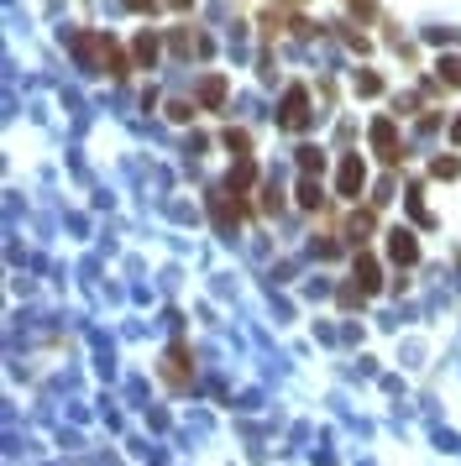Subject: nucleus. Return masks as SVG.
<instances>
[{
	"label": "nucleus",
	"instance_id": "1",
	"mask_svg": "<svg viewBox=\"0 0 461 466\" xmlns=\"http://www.w3.org/2000/svg\"><path fill=\"white\" fill-rule=\"evenodd\" d=\"M283 126H304V90H289V100H283Z\"/></svg>",
	"mask_w": 461,
	"mask_h": 466
},
{
	"label": "nucleus",
	"instance_id": "2",
	"mask_svg": "<svg viewBox=\"0 0 461 466\" xmlns=\"http://www.w3.org/2000/svg\"><path fill=\"white\" fill-rule=\"evenodd\" d=\"M372 142H378V152H383V158H399V152H393V121H378V126H372Z\"/></svg>",
	"mask_w": 461,
	"mask_h": 466
},
{
	"label": "nucleus",
	"instance_id": "3",
	"mask_svg": "<svg viewBox=\"0 0 461 466\" xmlns=\"http://www.w3.org/2000/svg\"><path fill=\"white\" fill-rule=\"evenodd\" d=\"M362 189V163H346L341 168V194H357Z\"/></svg>",
	"mask_w": 461,
	"mask_h": 466
},
{
	"label": "nucleus",
	"instance_id": "4",
	"mask_svg": "<svg viewBox=\"0 0 461 466\" xmlns=\"http://www.w3.org/2000/svg\"><path fill=\"white\" fill-rule=\"evenodd\" d=\"M393 257H399V262H409V257H414V241L404 236V231H393Z\"/></svg>",
	"mask_w": 461,
	"mask_h": 466
},
{
	"label": "nucleus",
	"instance_id": "5",
	"mask_svg": "<svg viewBox=\"0 0 461 466\" xmlns=\"http://www.w3.org/2000/svg\"><path fill=\"white\" fill-rule=\"evenodd\" d=\"M441 69H446V84H461V58H446Z\"/></svg>",
	"mask_w": 461,
	"mask_h": 466
}]
</instances>
